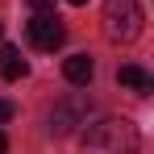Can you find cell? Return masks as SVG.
<instances>
[{
  "mask_svg": "<svg viewBox=\"0 0 154 154\" xmlns=\"http://www.w3.org/2000/svg\"><path fill=\"white\" fill-rule=\"evenodd\" d=\"M117 83H121V88H133V92H142V96L150 92V75H146L137 63H125V67L117 71Z\"/></svg>",
  "mask_w": 154,
  "mask_h": 154,
  "instance_id": "6",
  "label": "cell"
},
{
  "mask_svg": "<svg viewBox=\"0 0 154 154\" xmlns=\"http://www.w3.org/2000/svg\"><path fill=\"white\" fill-rule=\"evenodd\" d=\"M100 25H104V38H108V42L129 46V42L142 38L146 17H142L137 0H108V4H104V21H100Z\"/></svg>",
  "mask_w": 154,
  "mask_h": 154,
  "instance_id": "2",
  "label": "cell"
},
{
  "mask_svg": "<svg viewBox=\"0 0 154 154\" xmlns=\"http://www.w3.org/2000/svg\"><path fill=\"white\" fill-rule=\"evenodd\" d=\"M0 75L8 79V83H13V79H25V75H29V67H25V58H17V54H8V58L0 63Z\"/></svg>",
  "mask_w": 154,
  "mask_h": 154,
  "instance_id": "7",
  "label": "cell"
},
{
  "mask_svg": "<svg viewBox=\"0 0 154 154\" xmlns=\"http://www.w3.org/2000/svg\"><path fill=\"white\" fill-rule=\"evenodd\" d=\"M88 112H92V96H83V92H67V96L50 108V133H54V137L75 133L79 125H88Z\"/></svg>",
  "mask_w": 154,
  "mask_h": 154,
  "instance_id": "3",
  "label": "cell"
},
{
  "mask_svg": "<svg viewBox=\"0 0 154 154\" xmlns=\"http://www.w3.org/2000/svg\"><path fill=\"white\" fill-rule=\"evenodd\" d=\"M4 150H8V137H4V133H0V154H4Z\"/></svg>",
  "mask_w": 154,
  "mask_h": 154,
  "instance_id": "10",
  "label": "cell"
},
{
  "mask_svg": "<svg viewBox=\"0 0 154 154\" xmlns=\"http://www.w3.org/2000/svg\"><path fill=\"white\" fill-rule=\"evenodd\" d=\"M67 4H75V8H79V4H88V0H67Z\"/></svg>",
  "mask_w": 154,
  "mask_h": 154,
  "instance_id": "11",
  "label": "cell"
},
{
  "mask_svg": "<svg viewBox=\"0 0 154 154\" xmlns=\"http://www.w3.org/2000/svg\"><path fill=\"white\" fill-rule=\"evenodd\" d=\"M63 75H67V83H75V88H88L92 75H96V63H92L88 54H71V58L63 63Z\"/></svg>",
  "mask_w": 154,
  "mask_h": 154,
  "instance_id": "5",
  "label": "cell"
},
{
  "mask_svg": "<svg viewBox=\"0 0 154 154\" xmlns=\"http://www.w3.org/2000/svg\"><path fill=\"white\" fill-rule=\"evenodd\" d=\"M8 117H13V104H8V100H0V121H8Z\"/></svg>",
  "mask_w": 154,
  "mask_h": 154,
  "instance_id": "9",
  "label": "cell"
},
{
  "mask_svg": "<svg viewBox=\"0 0 154 154\" xmlns=\"http://www.w3.org/2000/svg\"><path fill=\"white\" fill-rule=\"evenodd\" d=\"M33 13H46V8H54V0H25Z\"/></svg>",
  "mask_w": 154,
  "mask_h": 154,
  "instance_id": "8",
  "label": "cell"
},
{
  "mask_svg": "<svg viewBox=\"0 0 154 154\" xmlns=\"http://www.w3.org/2000/svg\"><path fill=\"white\" fill-rule=\"evenodd\" d=\"M25 38H29L33 50H58V46L67 42V25L46 8V13H33L25 21Z\"/></svg>",
  "mask_w": 154,
  "mask_h": 154,
  "instance_id": "4",
  "label": "cell"
},
{
  "mask_svg": "<svg viewBox=\"0 0 154 154\" xmlns=\"http://www.w3.org/2000/svg\"><path fill=\"white\" fill-rule=\"evenodd\" d=\"M79 146H83V154H137L142 137H137L133 121H125V117H104V121L83 129V142H79Z\"/></svg>",
  "mask_w": 154,
  "mask_h": 154,
  "instance_id": "1",
  "label": "cell"
}]
</instances>
